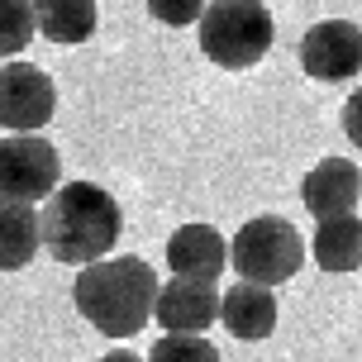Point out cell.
Returning a JSON list of instances; mask_svg holds the SVG:
<instances>
[{"label":"cell","mask_w":362,"mask_h":362,"mask_svg":"<svg viewBox=\"0 0 362 362\" xmlns=\"http://www.w3.org/2000/svg\"><path fill=\"white\" fill-rule=\"evenodd\" d=\"M72 300L95 334L105 339H134L144 334L158 305V272L134 253H110L100 262H86L72 281Z\"/></svg>","instance_id":"cell-1"},{"label":"cell","mask_w":362,"mask_h":362,"mask_svg":"<svg viewBox=\"0 0 362 362\" xmlns=\"http://www.w3.org/2000/svg\"><path fill=\"white\" fill-rule=\"evenodd\" d=\"M43 248L67 262L86 267L115 253V243L124 234V210L95 181H62L53 196L43 200Z\"/></svg>","instance_id":"cell-2"},{"label":"cell","mask_w":362,"mask_h":362,"mask_svg":"<svg viewBox=\"0 0 362 362\" xmlns=\"http://www.w3.org/2000/svg\"><path fill=\"white\" fill-rule=\"evenodd\" d=\"M200 53L224 72H248L272 53L276 19L262 0H210L196 19Z\"/></svg>","instance_id":"cell-3"},{"label":"cell","mask_w":362,"mask_h":362,"mask_svg":"<svg viewBox=\"0 0 362 362\" xmlns=\"http://www.w3.org/2000/svg\"><path fill=\"white\" fill-rule=\"evenodd\" d=\"M229 262H234L238 281H257V286H286L305 262V238L296 234V224L281 215H253L234 229L229 243Z\"/></svg>","instance_id":"cell-4"},{"label":"cell","mask_w":362,"mask_h":362,"mask_svg":"<svg viewBox=\"0 0 362 362\" xmlns=\"http://www.w3.org/2000/svg\"><path fill=\"white\" fill-rule=\"evenodd\" d=\"M57 186H62V158L43 134H5L0 139V196L38 205Z\"/></svg>","instance_id":"cell-5"},{"label":"cell","mask_w":362,"mask_h":362,"mask_svg":"<svg viewBox=\"0 0 362 362\" xmlns=\"http://www.w3.org/2000/svg\"><path fill=\"white\" fill-rule=\"evenodd\" d=\"M53 110L57 86L43 67L24 62V57L0 62V129L5 134H38L53 119Z\"/></svg>","instance_id":"cell-6"},{"label":"cell","mask_w":362,"mask_h":362,"mask_svg":"<svg viewBox=\"0 0 362 362\" xmlns=\"http://www.w3.org/2000/svg\"><path fill=\"white\" fill-rule=\"evenodd\" d=\"M300 67L310 81H353L362 72V29L353 19H320L300 34Z\"/></svg>","instance_id":"cell-7"},{"label":"cell","mask_w":362,"mask_h":362,"mask_svg":"<svg viewBox=\"0 0 362 362\" xmlns=\"http://www.w3.org/2000/svg\"><path fill=\"white\" fill-rule=\"evenodd\" d=\"M300 200L315 219H339L353 215L362 200V167L353 158H325L315 163L300 181Z\"/></svg>","instance_id":"cell-8"},{"label":"cell","mask_w":362,"mask_h":362,"mask_svg":"<svg viewBox=\"0 0 362 362\" xmlns=\"http://www.w3.org/2000/svg\"><path fill=\"white\" fill-rule=\"evenodd\" d=\"M158 325L167 334H205L219 320V291L215 281H191V276H172L167 286H158Z\"/></svg>","instance_id":"cell-9"},{"label":"cell","mask_w":362,"mask_h":362,"mask_svg":"<svg viewBox=\"0 0 362 362\" xmlns=\"http://www.w3.org/2000/svg\"><path fill=\"white\" fill-rule=\"evenodd\" d=\"M167 267L172 276H191V281H219L229 267V243L215 224H181L167 238Z\"/></svg>","instance_id":"cell-10"},{"label":"cell","mask_w":362,"mask_h":362,"mask_svg":"<svg viewBox=\"0 0 362 362\" xmlns=\"http://www.w3.org/2000/svg\"><path fill=\"white\" fill-rule=\"evenodd\" d=\"M276 291L257 286V281H234L229 291H219V325L243 344H262L276 329Z\"/></svg>","instance_id":"cell-11"},{"label":"cell","mask_w":362,"mask_h":362,"mask_svg":"<svg viewBox=\"0 0 362 362\" xmlns=\"http://www.w3.org/2000/svg\"><path fill=\"white\" fill-rule=\"evenodd\" d=\"M43 248V219L29 200L0 196V272H24Z\"/></svg>","instance_id":"cell-12"},{"label":"cell","mask_w":362,"mask_h":362,"mask_svg":"<svg viewBox=\"0 0 362 362\" xmlns=\"http://www.w3.org/2000/svg\"><path fill=\"white\" fill-rule=\"evenodd\" d=\"M310 253L320 262V272H358L362 267V219L358 215H339V219H315V238Z\"/></svg>","instance_id":"cell-13"},{"label":"cell","mask_w":362,"mask_h":362,"mask_svg":"<svg viewBox=\"0 0 362 362\" xmlns=\"http://www.w3.org/2000/svg\"><path fill=\"white\" fill-rule=\"evenodd\" d=\"M34 24L48 43L76 48V43H86L95 34L100 10H95V0H34Z\"/></svg>","instance_id":"cell-14"},{"label":"cell","mask_w":362,"mask_h":362,"mask_svg":"<svg viewBox=\"0 0 362 362\" xmlns=\"http://www.w3.org/2000/svg\"><path fill=\"white\" fill-rule=\"evenodd\" d=\"M34 0H0V62L19 57L34 43Z\"/></svg>","instance_id":"cell-15"},{"label":"cell","mask_w":362,"mask_h":362,"mask_svg":"<svg viewBox=\"0 0 362 362\" xmlns=\"http://www.w3.org/2000/svg\"><path fill=\"white\" fill-rule=\"evenodd\" d=\"M148 362H219V348L205 334H163Z\"/></svg>","instance_id":"cell-16"},{"label":"cell","mask_w":362,"mask_h":362,"mask_svg":"<svg viewBox=\"0 0 362 362\" xmlns=\"http://www.w3.org/2000/svg\"><path fill=\"white\" fill-rule=\"evenodd\" d=\"M210 0H148V15L167 24V29H191L200 15H205Z\"/></svg>","instance_id":"cell-17"},{"label":"cell","mask_w":362,"mask_h":362,"mask_svg":"<svg viewBox=\"0 0 362 362\" xmlns=\"http://www.w3.org/2000/svg\"><path fill=\"white\" fill-rule=\"evenodd\" d=\"M339 124H344V134H348V144L362 153V86L348 95V105L339 110Z\"/></svg>","instance_id":"cell-18"},{"label":"cell","mask_w":362,"mask_h":362,"mask_svg":"<svg viewBox=\"0 0 362 362\" xmlns=\"http://www.w3.org/2000/svg\"><path fill=\"white\" fill-rule=\"evenodd\" d=\"M100 362H148V358H139V353H129V348H110Z\"/></svg>","instance_id":"cell-19"}]
</instances>
